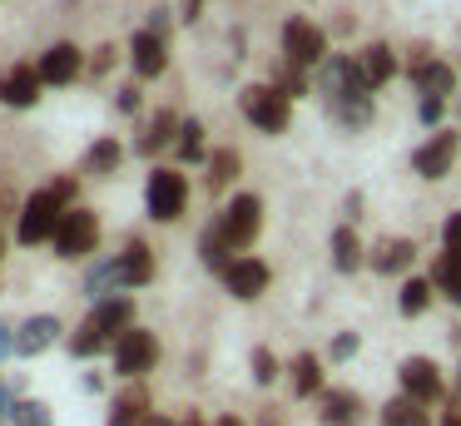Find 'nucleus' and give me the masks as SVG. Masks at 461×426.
I'll return each mask as SVG.
<instances>
[{"mask_svg": "<svg viewBox=\"0 0 461 426\" xmlns=\"http://www.w3.org/2000/svg\"><path fill=\"white\" fill-rule=\"evenodd\" d=\"M382 426H431L427 406L411 402V396H397V402L382 406Z\"/></svg>", "mask_w": 461, "mask_h": 426, "instance_id": "nucleus-27", "label": "nucleus"}, {"mask_svg": "<svg viewBox=\"0 0 461 426\" xmlns=\"http://www.w3.org/2000/svg\"><path fill=\"white\" fill-rule=\"evenodd\" d=\"M411 258H417V243L411 238H387V243L372 248V273H407Z\"/></svg>", "mask_w": 461, "mask_h": 426, "instance_id": "nucleus-20", "label": "nucleus"}, {"mask_svg": "<svg viewBox=\"0 0 461 426\" xmlns=\"http://www.w3.org/2000/svg\"><path fill=\"white\" fill-rule=\"evenodd\" d=\"M55 332H60L55 313H35V317H25V322L15 327V357H41L45 347L55 342Z\"/></svg>", "mask_w": 461, "mask_h": 426, "instance_id": "nucleus-15", "label": "nucleus"}, {"mask_svg": "<svg viewBox=\"0 0 461 426\" xmlns=\"http://www.w3.org/2000/svg\"><path fill=\"white\" fill-rule=\"evenodd\" d=\"M219 233L229 238V248H253V238L263 233V198L258 194H239L219 218Z\"/></svg>", "mask_w": 461, "mask_h": 426, "instance_id": "nucleus-6", "label": "nucleus"}, {"mask_svg": "<svg viewBox=\"0 0 461 426\" xmlns=\"http://www.w3.org/2000/svg\"><path fill=\"white\" fill-rule=\"evenodd\" d=\"M149 421V392L144 386H124L110 406V426H144Z\"/></svg>", "mask_w": 461, "mask_h": 426, "instance_id": "nucleus-21", "label": "nucleus"}, {"mask_svg": "<svg viewBox=\"0 0 461 426\" xmlns=\"http://www.w3.org/2000/svg\"><path fill=\"white\" fill-rule=\"evenodd\" d=\"M95 248H100V218L90 208H65L60 233H55V253L75 263V258H90Z\"/></svg>", "mask_w": 461, "mask_h": 426, "instance_id": "nucleus-5", "label": "nucleus"}, {"mask_svg": "<svg viewBox=\"0 0 461 426\" xmlns=\"http://www.w3.org/2000/svg\"><path fill=\"white\" fill-rule=\"evenodd\" d=\"M249 367H253V382H258V386H268L273 376H278V362H273V352H268V347H253Z\"/></svg>", "mask_w": 461, "mask_h": 426, "instance_id": "nucleus-35", "label": "nucleus"}, {"mask_svg": "<svg viewBox=\"0 0 461 426\" xmlns=\"http://www.w3.org/2000/svg\"><path fill=\"white\" fill-rule=\"evenodd\" d=\"M397 376H402V396H411V402H421V406H431V402L447 396V382H441V372H437L431 357H407Z\"/></svg>", "mask_w": 461, "mask_h": 426, "instance_id": "nucleus-11", "label": "nucleus"}, {"mask_svg": "<svg viewBox=\"0 0 461 426\" xmlns=\"http://www.w3.org/2000/svg\"><path fill=\"white\" fill-rule=\"evenodd\" d=\"M441 426H461V396H451L447 416H441Z\"/></svg>", "mask_w": 461, "mask_h": 426, "instance_id": "nucleus-45", "label": "nucleus"}, {"mask_svg": "<svg viewBox=\"0 0 461 426\" xmlns=\"http://www.w3.org/2000/svg\"><path fill=\"white\" fill-rule=\"evenodd\" d=\"M268 263H263V258H233V267L229 273H223V287H229L233 297H243V303H249V297H258L263 287H268Z\"/></svg>", "mask_w": 461, "mask_h": 426, "instance_id": "nucleus-13", "label": "nucleus"}, {"mask_svg": "<svg viewBox=\"0 0 461 426\" xmlns=\"http://www.w3.org/2000/svg\"><path fill=\"white\" fill-rule=\"evenodd\" d=\"M114 59H120V50H114V45H100V50L90 55V75H95V79H104V75L114 69Z\"/></svg>", "mask_w": 461, "mask_h": 426, "instance_id": "nucleus-37", "label": "nucleus"}, {"mask_svg": "<svg viewBox=\"0 0 461 426\" xmlns=\"http://www.w3.org/2000/svg\"><path fill=\"white\" fill-rule=\"evenodd\" d=\"M332 267H338V273H357L362 267V243L348 223L332 228Z\"/></svg>", "mask_w": 461, "mask_h": 426, "instance_id": "nucleus-25", "label": "nucleus"}, {"mask_svg": "<svg viewBox=\"0 0 461 426\" xmlns=\"http://www.w3.org/2000/svg\"><path fill=\"white\" fill-rule=\"evenodd\" d=\"M80 65H85V55L70 45V40H60V45H50V50H45V55H41V65H35V69H41V79H45V85H70V79L80 75Z\"/></svg>", "mask_w": 461, "mask_h": 426, "instance_id": "nucleus-14", "label": "nucleus"}, {"mask_svg": "<svg viewBox=\"0 0 461 426\" xmlns=\"http://www.w3.org/2000/svg\"><path fill=\"white\" fill-rule=\"evenodd\" d=\"M456 149H461V139H456V129H437V134L427 139V144L411 154V168H417L421 178H447L451 174V164H456Z\"/></svg>", "mask_w": 461, "mask_h": 426, "instance_id": "nucleus-10", "label": "nucleus"}, {"mask_svg": "<svg viewBox=\"0 0 461 426\" xmlns=\"http://www.w3.org/2000/svg\"><path fill=\"white\" fill-rule=\"evenodd\" d=\"M154 362H159V337L144 332V327H134V332H124L120 342H114V372L120 376H144L154 372Z\"/></svg>", "mask_w": 461, "mask_h": 426, "instance_id": "nucleus-8", "label": "nucleus"}, {"mask_svg": "<svg viewBox=\"0 0 461 426\" xmlns=\"http://www.w3.org/2000/svg\"><path fill=\"white\" fill-rule=\"evenodd\" d=\"M55 194H60V204H70V198H75V178H55Z\"/></svg>", "mask_w": 461, "mask_h": 426, "instance_id": "nucleus-44", "label": "nucleus"}, {"mask_svg": "<svg viewBox=\"0 0 461 426\" xmlns=\"http://www.w3.org/2000/svg\"><path fill=\"white\" fill-rule=\"evenodd\" d=\"M114 109H120V114H134V109H140V89L124 85V89H120V99H114Z\"/></svg>", "mask_w": 461, "mask_h": 426, "instance_id": "nucleus-41", "label": "nucleus"}, {"mask_svg": "<svg viewBox=\"0 0 461 426\" xmlns=\"http://www.w3.org/2000/svg\"><path fill=\"white\" fill-rule=\"evenodd\" d=\"M124 332H134V297H104V303L90 307V317L80 322V332L70 337L75 357H95L104 342H120Z\"/></svg>", "mask_w": 461, "mask_h": 426, "instance_id": "nucleus-2", "label": "nucleus"}, {"mask_svg": "<svg viewBox=\"0 0 461 426\" xmlns=\"http://www.w3.org/2000/svg\"><path fill=\"white\" fill-rule=\"evenodd\" d=\"M431 293H437V287H431L427 277H407V283H402V293H397L402 317H421V313H427V303H431Z\"/></svg>", "mask_w": 461, "mask_h": 426, "instance_id": "nucleus-30", "label": "nucleus"}, {"mask_svg": "<svg viewBox=\"0 0 461 426\" xmlns=\"http://www.w3.org/2000/svg\"><path fill=\"white\" fill-rule=\"evenodd\" d=\"M154 277V253L144 238H130L120 253V287H144Z\"/></svg>", "mask_w": 461, "mask_h": 426, "instance_id": "nucleus-18", "label": "nucleus"}, {"mask_svg": "<svg viewBox=\"0 0 461 426\" xmlns=\"http://www.w3.org/2000/svg\"><path fill=\"white\" fill-rule=\"evenodd\" d=\"M288 372H293V396H318L322 392V362L312 352H298Z\"/></svg>", "mask_w": 461, "mask_h": 426, "instance_id": "nucleus-24", "label": "nucleus"}, {"mask_svg": "<svg viewBox=\"0 0 461 426\" xmlns=\"http://www.w3.org/2000/svg\"><path fill=\"white\" fill-rule=\"evenodd\" d=\"M144 426H174V421H169V416H149Z\"/></svg>", "mask_w": 461, "mask_h": 426, "instance_id": "nucleus-50", "label": "nucleus"}, {"mask_svg": "<svg viewBox=\"0 0 461 426\" xmlns=\"http://www.w3.org/2000/svg\"><path fill=\"white\" fill-rule=\"evenodd\" d=\"M60 218H65L60 194H55V188H41V194H31L21 204V213H15V238H21V243H55Z\"/></svg>", "mask_w": 461, "mask_h": 426, "instance_id": "nucleus-3", "label": "nucleus"}, {"mask_svg": "<svg viewBox=\"0 0 461 426\" xmlns=\"http://www.w3.org/2000/svg\"><path fill=\"white\" fill-rule=\"evenodd\" d=\"M278 89L288 99H298L303 89H308V79H303V65H293V59H283V69H278Z\"/></svg>", "mask_w": 461, "mask_h": 426, "instance_id": "nucleus-36", "label": "nucleus"}, {"mask_svg": "<svg viewBox=\"0 0 461 426\" xmlns=\"http://www.w3.org/2000/svg\"><path fill=\"white\" fill-rule=\"evenodd\" d=\"M0 258H5V238H0Z\"/></svg>", "mask_w": 461, "mask_h": 426, "instance_id": "nucleus-52", "label": "nucleus"}, {"mask_svg": "<svg viewBox=\"0 0 461 426\" xmlns=\"http://www.w3.org/2000/svg\"><path fill=\"white\" fill-rule=\"evenodd\" d=\"M179 129H184V119H174V109H159L149 119V129H144V139L134 144V154H159V149H169Z\"/></svg>", "mask_w": 461, "mask_h": 426, "instance_id": "nucleus-22", "label": "nucleus"}, {"mask_svg": "<svg viewBox=\"0 0 461 426\" xmlns=\"http://www.w3.org/2000/svg\"><path fill=\"white\" fill-rule=\"evenodd\" d=\"M431 287L447 293L451 303L461 307V253H441L437 258V267H431Z\"/></svg>", "mask_w": 461, "mask_h": 426, "instance_id": "nucleus-26", "label": "nucleus"}, {"mask_svg": "<svg viewBox=\"0 0 461 426\" xmlns=\"http://www.w3.org/2000/svg\"><path fill=\"white\" fill-rule=\"evenodd\" d=\"M352 352H357V332H338V337L328 342V357H332V362H348Z\"/></svg>", "mask_w": 461, "mask_h": 426, "instance_id": "nucleus-38", "label": "nucleus"}, {"mask_svg": "<svg viewBox=\"0 0 461 426\" xmlns=\"http://www.w3.org/2000/svg\"><path fill=\"white\" fill-rule=\"evenodd\" d=\"M407 55H411V59H407V75H411V79H417V75H421V69H427V65H431V45H427V40H417V45H411V50H407Z\"/></svg>", "mask_w": 461, "mask_h": 426, "instance_id": "nucleus-39", "label": "nucleus"}, {"mask_svg": "<svg viewBox=\"0 0 461 426\" xmlns=\"http://www.w3.org/2000/svg\"><path fill=\"white\" fill-rule=\"evenodd\" d=\"M357 69H362V79H367V89H377V85H387V79L397 75V55H392V45L372 40L367 50H357Z\"/></svg>", "mask_w": 461, "mask_h": 426, "instance_id": "nucleus-19", "label": "nucleus"}, {"mask_svg": "<svg viewBox=\"0 0 461 426\" xmlns=\"http://www.w3.org/2000/svg\"><path fill=\"white\" fill-rule=\"evenodd\" d=\"M239 168H243L239 149H213V154H209V174H203L209 194H223V188H229L233 178H239Z\"/></svg>", "mask_w": 461, "mask_h": 426, "instance_id": "nucleus-23", "label": "nucleus"}, {"mask_svg": "<svg viewBox=\"0 0 461 426\" xmlns=\"http://www.w3.org/2000/svg\"><path fill=\"white\" fill-rule=\"evenodd\" d=\"M441 109H447V99H427V95H421V124H437Z\"/></svg>", "mask_w": 461, "mask_h": 426, "instance_id": "nucleus-42", "label": "nucleus"}, {"mask_svg": "<svg viewBox=\"0 0 461 426\" xmlns=\"http://www.w3.org/2000/svg\"><path fill=\"white\" fill-rule=\"evenodd\" d=\"M174 154H179V164H199V159H203V124H199V119H184L179 149H174Z\"/></svg>", "mask_w": 461, "mask_h": 426, "instance_id": "nucleus-33", "label": "nucleus"}, {"mask_svg": "<svg viewBox=\"0 0 461 426\" xmlns=\"http://www.w3.org/2000/svg\"><path fill=\"white\" fill-rule=\"evenodd\" d=\"M179 426H203V416H184V421Z\"/></svg>", "mask_w": 461, "mask_h": 426, "instance_id": "nucleus-51", "label": "nucleus"}, {"mask_svg": "<svg viewBox=\"0 0 461 426\" xmlns=\"http://www.w3.org/2000/svg\"><path fill=\"white\" fill-rule=\"evenodd\" d=\"M130 59H134V75H140V79L164 75V65H169V55H164V35L140 30V35L130 40Z\"/></svg>", "mask_w": 461, "mask_h": 426, "instance_id": "nucleus-17", "label": "nucleus"}, {"mask_svg": "<svg viewBox=\"0 0 461 426\" xmlns=\"http://www.w3.org/2000/svg\"><path fill=\"white\" fill-rule=\"evenodd\" d=\"M213 426H243V421H239V416H219Z\"/></svg>", "mask_w": 461, "mask_h": 426, "instance_id": "nucleus-49", "label": "nucleus"}, {"mask_svg": "<svg viewBox=\"0 0 461 426\" xmlns=\"http://www.w3.org/2000/svg\"><path fill=\"white\" fill-rule=\"evenodd\" d=\"M362 412H367V402H362L357 392H342V386H332V392H322L318 421H322V426H357Z\"/></svg>", "mask_w": 461, "mask_h": 426, "instance_id": "nucleus-16", "label": "nucleus"}, {"mask_svg": "<svg viewBox=\"0 0 461 426\" xmlns=\"http://www.w3.org/2000/svg\"><path fill=\"white\" fill-rule=\"evenodd\" d=\"M239 109H243V119H249L253 129H263V134H283L288 119H293V104H288V95H283L278 85H249L239 95Z\"/></svg>", "mask_w": 461, "mask_h": 426, "instance_id": "nucleus-4", "label": "nucleus"}, {"mask_svg": "<svg viewBox=\"0 0 461 426\" xmlns=\"http://www.w3.org/2000/svg\"><path fill=\"white\" fill-rule=\"evenodd\" d=\"M184 208H189V178L179 168H154L149 174V218L174 223Z\"/></svg>", "mask_w": 461, "mask_h": 426, "instance_id": "nucleus-7", "label": "nucleus"}, {"mask_svg": "<svg viewBox=\"0 0 461 426\" xmlns=\"http://www.w3.org/2000/svg\"><path fill=\"white\" fill-rule=\"evenodd\" d=\"M11 426H55V421H50V406H45V402L21 396V402H15V412H11Z\"/></svg>", "mask_w": 461, "mask_h": 426, "instance_id": "nucleus-34", "label": "nucleus"}, {"mask_svg": "<svg viewBox=\"0 0 461 426\" xmlns=\"http://www.w3.org/2000/svg\"><path fill=\"white\" fill-rule=\"evenodd\" d=\"M322 55H328V35H322L312 20H303V15L283 20V59L308 69V65H318Z\"/></svg>", "mask_w": 461, "mask_h": 426, "instance_id": "nucleus-9", "label": "nucleus"}, {"mask_svg": "<svg viewBox=\"0 0 461 426\" xmlns=\"http://www.w3.org/2000/svg\"><path fill=\"white\" fill-rule=\"evenodd\" d=\"M11 352H15V332L0 322V357H11Z\"/></svg>", "mask_w": 461, "mask_h": 426, "instance_id": "nucleus-46", "label": "nucleus"}, {"mask_svg": "<svg viewBox=\"0 0 461 426\" xmlns=\"http://www.w3.org/2000/svg\"><path fill=\"white\" fill-rule=\"evenodd\" d=\"M417 85H421V95H427V99H447L451 85H456V75H451L447 59H431V65L417 75Z\"/></svg>", "mask_w": 461, "mask_h": 426, "instance_id": "nucleus-29", "label": "nucleus"}, {"mask_svg": "<svg viewBox=\"0 0 461 426\" xmlns=\"http://www.w3.org/2000/svg\"><path fill=\"white\" fill-rule=\"evenodd\" d=\"M15 402H21V396H11V386L0 382V416H5V421H11V412H15Z\"/></svg>", "mask_w": 461, "mask_h": 426, "instance_id": "nucleus-43", "label": "nucleus"}, {"mask_svg": "<svg viewBox=\"0 0 461 426\" xmlns=\"http://www.w3.org/2000/svg\"><path fill=\"white\" fill-rule=\"evenodd\" d=\"M85 287H90V297H100V303H104V293L120 287V258H100V263L90 267V277H85Z\"/></svg>", "mask_w": 461, "mask_h": 426, "instance_id": "nucleus-32", "label": "nucleus"}, {"mask_svg": "<svg viewBox=\"0 0 461 426\" xmlns=\"http://www.w3.org/2000/svg\"><path fill=\"white\" fill-rule=\"evenodd\" d=\"M233 248H229V238H223L219 233V228H203V238H199V258H203V263H209V267H219V273H229V267H233Z\"/></svg>", "mask_w": 461, "mask_h": 426, "instance_id": "nucleus-31", "label": "nucleus"}, {"mask_svg": "<svg viewBox=\"0 0 461 426\" xmlns=\"http://www.w3.org/2000/svg\"><path fill=\"white\" fill-rule=\"evenodd\" d=\"M120 159H124L120 139H95L90 154H85V174H114V168H120Z\"/></svg>", "mask_w": 461, "mask_h": 426, "instance_id": "nucleus-28", "label": "nucleus"}, {"mask_svg": "<svg viewBox=\"0 0 461 426\" xmlns=\"http://www.w3.org/2000/svg\"><path fill=\"white\" fill-rule=\"evenodd\" d=\"M11 213V184H5V178H0V218Z\"/></svg>", "mask_w": 461, "mask_h": 426, "instance_id": "nucleus-47", "label": "nucleus"}, {"mask_svg": "<svg viewBox=\"0 0 461 426\" xmlns=\"http://www.w3.org/2000/svg\"><path fill=\"white\" fill-rule=\"evenodd\" d=\"M348 218H362V194H348Z\"/></svg>", "mask_w": 461, "mask_h": 426, "instance_id": "nucleus-48", "label": "nucleus"}, {"mask_svg": "<svg viewBox=\"0 0 461 426\" xmlns=\"http://www.w3.org/2000/svg\"><path fill=\"white\" fill-rule=\"evenodd\" d=\"M441 243H447V253H461V213H447V223H441Z\"/></svg>", "mask_w": 461, "mask_h": 426, "instance_id": "nucleus-40", "label": "nucleus"}, {"mask_svg": "<svg viewBox=\"0 0 461 426\" xmlns=\"http://www.w3.org/2000/svg\"><path fill=\"white\" fill-rule=\"evenodd\" d=\"M41 69H31V65H15V69H5L0 75V104H11V109H31L35 99H41Z\"/></svg>", "mask_w": 461, "mask_h": 426, "instance_id": "nucleus-12", "label": "nucleus"}, {"mask_svg": "<svg viewBox=\"0 0 461 426\" xmlns=\"http://www.w3.org/2000/svg\"><path fill=\"white\" fill-rule=\"evenodd\" d=\"M322 95H328L332 114H338L348 129L372 124V89H367V79H362L357 59L332 55V65L322 69Z\"/></svg>", "mask_w": 461, "mask_h": 426, "instance_id": "nucleus-1", "label": "nucleus"}]
</instances>
